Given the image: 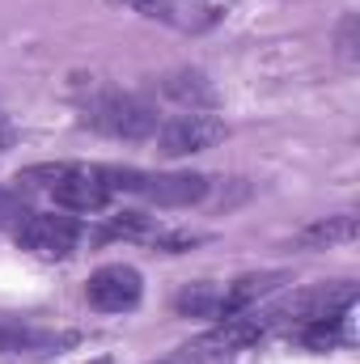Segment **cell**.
<instances>
[{"label":"cell","mask_w":360,"mask_h":364,"mask_svg":"<svg viewBox=\"0 0 360 364\" xmlns=\"http://www.w3.org/2000/svg\"><path fill=\"white\" fill-rule=\"evenodd\" d=\"M93 364H115V360H93Z\"/></svg>","instance_id":"cell-18"},{"label":"cell","mask_w":360,"mask_h":364,"mask_svg":"<svg viewBox=\"0 0 360 364\" xmlns=\"http://www.w3.org/2000/svg\"><path fill=\"white\" fill-rule=\"evenodd\" d=\"M97 174L106 182L110 199L115 195H140L153 208H191L212 186L203 174H149V170H132V166H97Z\"/></svg>","instance_id":"cell-2"},{"label":"cell","mask_w":360,"mask_h":364,"mask_svg":"<svg viewBox=\"0 0 360 364\" xmlns=\"http://www.w3.org/2000/svg\"><path fill=\"white\" fill-rule=\"evenodd\" d=\"M30 216V203L21 199V191H9V186H0V225H21Z\"/></svg>","instance_id":"cell-15"},{"label":"cell","mask_w":360,"mask_h":364,"mask_svg":"<svg viewBox=\"0 0 360 364\" xmlns=\"http://www.w3.org/2000/svg\"><path fill=\"white\" fill-rule=\"evenodd\" d=\"M153 140H157L162 157H191V153H203V149L221 144L225 123L208 110H186V114H174V119H162Z\"/></svg>","instance_id":"cell-3"},{"label":"cell","mask_w":360,"mask_h":364,"mask_svg":"<svg viewBox=\"0 0 360 364\" xmlns=\"http://www.w3.org/2000/svg\"><path fill=\"white\" fill-rule=\"evenodd\" d=\"M162 93L166 97H174V102H186L191 110H208L212 102H216V93L212 85L203 81V73H170V77H162Z\"/></svg>","instance_id":"cell-12"},{"label":"cell","mask_w":360,"mask_h":364,"mask_svg":"<svg viewBox=\"0 0 360 364\" xmlns=\"http://www.w3.org/2000/svg\"><path fill=\"white\" fill-rule=\"evenodd\" d=\"M162 233H166V225L144 212H119L106 225V237H132V242H157Z\"/></svg>","instance_id":"cell-13"},{"label":"cell","mask_w":360,"mask_h":364,"mask_svg":"<svg viewBox=\"0 0 360 364\" xmlns=\"http://www.w3.org/2000/svg\"><path fill=\"white\" fill-rule=\"evenodd\" d=\"M60 343H73V335H51V331L26 326V322H0V356H13V352H47V348H60Z\"/></svg>","instance_id":"cell-11"},{"label":"cell","mask_w":360,"mask_h":364,"mask_svg":"<svg viewBox=\"0 0 360 364\" xmlns=\"http://www.w3.org/2000/svg\"><path fill=\"white\" fill-rule=\"evenodd\" d=\"M127 4H136V9H149V4H166V0H127Z\"/></svg>","instance_id":"cell-17"},{"label":"cell","mask_w":360,"mask_h":364,"mask_svg":"<svg viewBox=\"0 0 360 364\" xmlns=\"http://www.w3.org/2000/svg\"><path fill=\"white\" fill-rule=\"evenodd\" d=\"M77 106H81L85 127L110 136V140H153V132L162 123L149 102L115 90V85H90V90H81Z\"/></svg>","instance_id":"cell-1"},{"label":"cell","mask_w":360,"mask_h":364,"mask_svg":"<svg viewBox=\"0 0 360 364\" xmlns=\"http://www.w3.org/2000/svg\"><path fill=\"white\" fill-rule=\"evenodd\" d=\"M344 322H348V314H344V318H318V322H305L297 339H301L305 348H314V352H331V348L344 343Z\"/></svg>","instance_id":"cell-14"},{"label":"cell","mask_w":360,"mask_h":364,"mask_svg":"<svg viewBox=\"0 0 360 364\" xmlns=\"http://www.w3.org/2000/svg\"><path fill=\"white\" fill-rule=\"evenodd\" d=\"M268 331H271V314L242 309V314L221 318L203 339H195V348H191V352H199V356H229V352H242V348L259 343Z\"/></svg>","instance_id":"cell-7"},{"label":"cell","mask_w":360,"mask_h":364,"mask_svg":"<svg viewBox=\"0 0 360 364\" xmlns=\"http://www.w3.org/2000/svg\"><path fill=\"white\" fill-rule=\"evenodd\" d=\"M356 305V284H348V279H339V284H314V288H301L280 314H271V322L275 318H292V322H318V318H344L348 309Z\"/></svg>","instance_id":"cell-6"},{"label":"cell","mask_w":360,"mask_h":364,"mask_svg":"<svg viewBox=\"0 0 360 364\" xmlns=\"http://www.w3.org/2000/svg\"><path fill=\"white\" fill-rule=\"evenodd\" d=\"M81 242V225L73 216H55V212H30L17 225V246L30 250L34 259H64L73 255Z\"/></svg>","instance_id":"cell-4"},{"label":"cell","mask_w":360,"mask_h":364,"mask_svg":"<svg viewBox=\"0 0 360 364\" xmlns=\"http://www.w3.org/2000/svg\"><path fill=\"white\" fill-rule=\"evenodd\" d=\"M51 199L68 212H102L110 203V191L97 174V166H81V161H68L60 182L51 186Z\"/></svg>","instance_id":"cell-8"},{"label":"cell","mask_w":360,"mask_h":364,"mask_svg":"<svg viewBox=\"0 0 360 364\" xmlns=\"http://www.w3.org/2000/svg\"><path fill=\"white\" fill-rule=\"evenodd\" d=\"M9 140H13V132H9V119H4V114H0V153H4V149H9Z\"/></svg>","instance_id":"cell-16"},{"label":"cell","mask_w":360,"mask_h":364,"mask_svg":"<svg viewBox=\"0 0 360 364\" xmlns=\"http://www.w3.org/2000/svg\"><path fill=\"white\" fill-rule=\"evenodd\" d=\"M360 225L356 216H327V220H314V225H305L301 233H297V246L301 250H331V246H348V242H356Z\"/></svg>","instance_id":"cell-9"},{"label":"cell","mask_w":360,"mask_h":364,"mask_svg":"<svg viewBox=\"0 0 360 364\" xmlns=\"http://www.w3.org/2000/svg\"><path fill=\"white\" fill-rule=\"evenodd\" d=\"M174 309L182 318H225V284H212V279L186 284L174 296Z\"/></svg>","instance_id":"cell-10"},{"label":"cell","mask_w":360,"mask_h":364,"mask_svg":"<svg viewBox=\"0 0 360 364\" xmlns=\"http://www.w3.org/2000/svg\"><path fill=\"white\" fill-rule=\"evenodd\" d=\"M85 296H90L93 309H102V314H127V309L140 305L144 279H140L136 267H127V263H106V267H97L90 275Z\"/></svg>","instance_id":"cell-5"}]
</instances>
